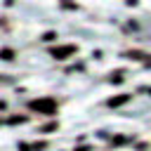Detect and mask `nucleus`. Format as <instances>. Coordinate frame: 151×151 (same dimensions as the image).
Returning a JSON list of instances; mask_svg holds the SVG:
<instances>
[{
  "mask_svg": "<svg viewBox=\"0 0 151 151\" xmlns=\"http://www.w3.org/2000/svg\"><path fill=\"white\" fill-rule=\"evenodd\" d=\"M73 52H76V47H71V45H68V47H59V50H52V54H54L57 59H66V54H73Z\"/></svg>",
  "mask_w": 151,
  "mask_h": 151,
  "instance_id": "f257e3e1",
  "label": "nucleus"
},
{
  "mask_svg": "<svg viewBox=\"0 0 151 151\" xmlns=\"http://www.w3.org/2000/svg\"><path fill=\"white\" fill-rule=\"evenodd\" d=\"M31 106H33V109H45V111H52V109H54L52 101H33Z\"/></svg>",
  "mask_w": 151,
  "mask_h": 151,
  "instance_id": "f03ea898",
  "label": "nucleus"
},
{
  "mask_svg": "<svg viewBox=\"0 0 151 151\" xmlns=\"http://www.w3.org/2000/svg\"><path fill=\"white\" fill-rule=\"evenodd\" d=\"M0 57H2V59H12V57H14V52H12V50H2V52H0Z\"/></svg>",
  "mask_w": 151,
  "mask_h": 151,
  "instance_id": "7ed1b4c3",
  "label": "nucleus"
},
{
  "mask_svg": "<svg viewBox=\"0 0 151 151\" xmlns=\"http://www.w3.org/2000/svg\"><path fill=\"white\" fill-rule=\"evenodd\" d=\"M125 99H127V97H118V99H111V101H109V104H111V106H118V104H123V101H125Z\"/></svg>",
  "mask_w": 151,
  "mask_h": 151,
  "instance_id": "20e7f679",
  "label": "nucleus"
}]
</instances>
